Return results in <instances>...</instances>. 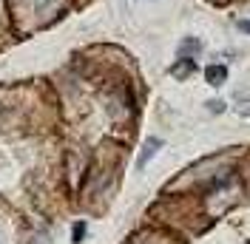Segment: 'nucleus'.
I'll use <instances>...</instances> for the list:
<instances>
[{
	"instance_id": "1",
	"label": "nucleus",
	"mask_w": 250,
	"mask_h": 244,
	"mask_svg": "<svg viewBox=\"0 0 250 244\" xmlns=\"http://www.w3.org/2000/svg\"><path fill=\"white\" fill-rule=\"evenodd\" d=\"M162 148V139L159 137H148L145 139V145H142V153H140V159H137V168H145L151 159L156 156V151Z\"/></svg>"
},
{
	"instance_id": "2",
	"label": "nucleus",
	"mask_w": 250,
	"mask_h": 244,
	"mask_svg": "<svg viewBox=\"0 0 250 244\" xmlns=\"http://www.w3.org/2000/svg\"><path fill=\"white\" fill-rule=\"evenodd\" d=\"M205 77H208V82H210L213 88H219V85L228 80V68H225V65H208Z\"/></svg>"
},
{
	"instance_id": "3",
	"label": "nucleus",
	"mask_w": 250,
	"mask_h": 244,
	"mask_svg": "<svg viewBox=\"0 0 250 244\" xmlns=\"http://www.w3.org/2000/svg\"><path fill=\"white\" fill-rule=\"evenodd\" d=\"M193 71H196V62L190 60V57H185L182 62H176V65L171 68V74H173V77H179V80H182V77H190Z\"/></svg>"
},
{
	"instance_id": "4",
	"label": "nucleus",
	"mask_w": 250,
	"mask_h": 244,
	"mask_svg": "<svg viewBox=\"0 0 250 244\" xmlns=\"http://www.w3.org/2000/svg\"><path fill=\"white\" fill-rule=\"evenodd\" d=\"M179 51H182V54H193V51H199V43H196V40H185V43H182V46H179Z\"/></svg>"
},
{
	"instance_id": "5",
	"label": "nucleus",
	"mask_w": 250,
	"mask_h": 244,
	"mask_svg": "<svg viewBox=\"0 0 250 244\" xmlns=\"http://www.w3.org/2000/svg\"><path fill=\"white\" fill-rule=\"evenodd\" d=\"M83 233H85V224H83V222L74 224V242H83Z\"/></svg>"
},
{
	"instance_id": "6",
	"label": "nucleus",
	"mask_w": 250,
	"mask_h": 244,
	"mask_svg": "<svg viewBox=\"0 0 250 244\" xmlns=\"http://www.w3.org/2000/svg\"><path fill=\"white\" fill-rule=\"evenodd\" d=\"M239 29H242V31H248V34H250V20H242V23H239Z\"/></svg>"
}]
</instances>
